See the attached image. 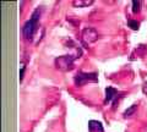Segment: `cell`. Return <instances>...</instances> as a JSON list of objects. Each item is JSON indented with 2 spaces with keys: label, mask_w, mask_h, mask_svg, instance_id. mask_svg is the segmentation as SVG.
Listing matches in <instances>:
<instances>
[{
  "label": "cell",
  "mask_w": 147,
  "mask_h": 132,
  "mask_svg": "<svg viewBox=\"0 0 147 132\" xmlns=\"http://www.w3.org/2000/svg\"><path fill=\"white\" fill-rule=\"evenodd\" d=\"M40 16V10L37 9V10L32 13V19L30 21H27L26 23L22 27V34L26 40H32L37 32V28H38V20Z\"/></svg>",
  "instance_id": "cell-1"
},
{
  "label": "cell",
  "mask_w": 147,
  "mask_h": 132,
  "mask_svg": "<svg viewBox=\"0 0 147 132\" xmlns=\"http://www.w3.org/2000/svg\"><path fill=\"white\" fill-rule=\"evenodd\" d=\"M77 59L76 55H63L55 59V67L60 71H71L74 69V61Z\"/></svg>",
  "instance_id": "cell-2"
},
{
  "label": "cell",
  "mask_w": 147,
  "mask_h": 132,
  "mask_svg": "<svg viewBox=\"0 0 147 132\" xmlns=\"http://www.w3.org/2000/svg\"><path fill=\"white\" fill-rule=\"evenodd\" d=\"M98 76L97 74L92 72V74H85V72H79L75 76V83L76 86H84L87 82H97Z\"/></svg>",
  "instance_id": "cell-3"
},
{
  "label": "cell",
  "mask_w": 147,
  "mask_h": 132,
  "mask_svg": "<svg viewBox=\"0 0 147 132\" xmlns=\"http://www.w3.org/2000/svg\"><path fill=\"white\" fill-rule=\"evenodd\" d=\"M98 38H99L98 32L94 28H92V27H88V28H85L82 31V40H84V43L86 45H90L92 43L97 42Z\"/></svg>",
  "instance_id": "cell-4"
},
{
  "label": "cell",
  "mask_w": 147,
  "mask_h": 132,
  "mask_svg": "<svg viewBox=\"0 0 147 132\" xmlns=\"http://www.w3.org/2000/svg\"><path fill=\"white\" fill-rule=\"evenodd\" d=\"M118 98H119V93H118V90L115 88H113V87L105 88V103H112L113 102V105H114L113 109H115V107H117Z\"/></svg>",
  "instance_id": "cell-5"
},
{
  "label": "cell",
  "mask_w": 147,
  "mask_h": 132,
  "mask_svg": "<svg viewBox=\"0 0 147 132\" xmlns=\"http://www.w3.org/2000/svg\"><path fill=\"white\" fill-rule=\"evenodd\" d=\"M88 130H90V132H104L102 124L96 120H91L88 122Z\"/></svg>",
  "instance_id": "cell-6"
},
{
  "label": "cell",
  "mask_w": 147,
  "mask_h": 132,
  "mask_svg": "<svg viewBox=\"0 0 147 132\" xmlns=\"http://www.w3.org/2000/svg\"><path fill=\"white\" fill-rule=\"evenodd\" d=\"M93 4V0H74L72 5L75 7H85V6H90Z\"/></svg>",
  "instance_id": "cell-7"
},
{
  "label": "cell",
  "mask_w": 147,
  "mask_h": 132,
  "mask_svg": "<svg viewBox=\"0 0 147 132\" xmlns=\"http://www.w3.org/2000/svg\"><path fill=\"white\" fill-rule=\"evenodd\" d=\"M136 110H137V105H136V104H134V105H132L131 108H129L127 110H126L125 113H124V116H125V117H129V116L134 115Z\"/></svg>",
  "instance_id": "cell-8"
},
{
  "label": "cell",
  "mask_w": 147,
  "mask_h": 132,
  "mask_svg": "<svg viewBox=\"0 0 147 132\" xmlns=\"http://www.w3.org/2000/svg\"><path fill=\"white\" fill-rule=\"evenodd\" d=\"M140 10H141V1L134 0V1H132V12L137 13V12H140Z\"/></svg>",
  "instance_id": "cell-9"
},
{
  "label": "cell",
  "mask_w": 147,
  "mask_h": 132,
  "mask_svg": "<svg viewBox=\"0 0 147 132\" xmlns=\"http://www.w3.org/2000/svg\"><path fill=\"white\" fill-rule=\"evenodd\" d=\"M127 25H129V27H130L131 29H134V31H137V29H139V27H140L139 22L134 21V20H129L127 21Z\"/></svg>",
  "instance_id": "cell-10"
},
{
  "label": "cell",
  "mask_w": 147,
  "mask_h": 132,
  "mask_svg": "<svg viewBox=\"0 0 147 132\" xmlns=\"http://www.w3.org/2000/svg\"><path fill=\"white\" fill-rule=\"evenodd\" d=\"M24 75H25V66L21 65V70H20V81L24 80Z\"/></svg>",
  "instance_id": "cell-11"
},
{
  "label": "cell",
  "mask_w": 147,
  "mask_h": 132,
  "mask_svg": "<svg viewBox=\"0 0 147 132\" xmlns=\"http://www.w3.org/2000/svg\"><path fill=\"white\" fill-rule=\"evenodd\" d=\"M142 92H144L145 94H147V82H145L144 86H142Z\"/></svg>",
  "instance_id": "cell-12"
}]
</instances>
